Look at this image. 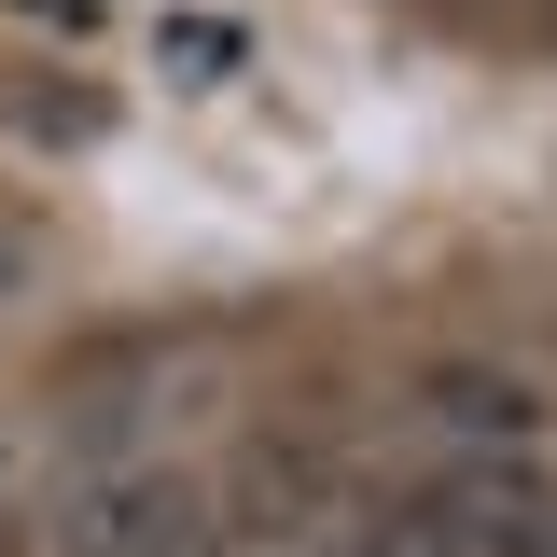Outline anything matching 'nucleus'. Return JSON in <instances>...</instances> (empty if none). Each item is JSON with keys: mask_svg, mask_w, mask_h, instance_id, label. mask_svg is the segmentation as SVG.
I'll use <instances>...</instances> for the list:
<instances>
[{"mask_svg": "<svg viewBox=\"0 0 557 557\" xmlns=\"http://www.w3.org/2000/svg\"><path fill=\"white\" fill-rule=\"evenodd\" d=\"M153 70H168L182 98H209V84H237V70H251V28H237V14H209V0H182V14H153Z\"/></svg>", "mask_w": 557, "mask_h": 557, "instance_id": "3", "label": "nucleus"}, {"mask_svg": "<svg viewBox=\"0 0 557 557\" xmlns=\"http://www.w3.org/2000/svg\"><path fill=\"white\" fill-rule=\"evenodd\" d=\"M405 432L432 446V474H487V460H544V391L516 362H432Z\"/></svg>", "mask_w": 557, "mask_h": 557, "instance_id": "2", "label": "nucleus"}, {"mask_svg": "<svg viewBox=\"0 0 557 557\" xmlns=\"http://www.w3.org/2000/svg\"><path fill=\"white\" fill-rule=\"evenodd\" d=\"M209 530H223V502L182 460H70L57 487V557H196Z\"/></svg>", "mask_w": 557, "mask_h": 557, "instance_id": "1", "label": "nucleus"}]
</instances>
